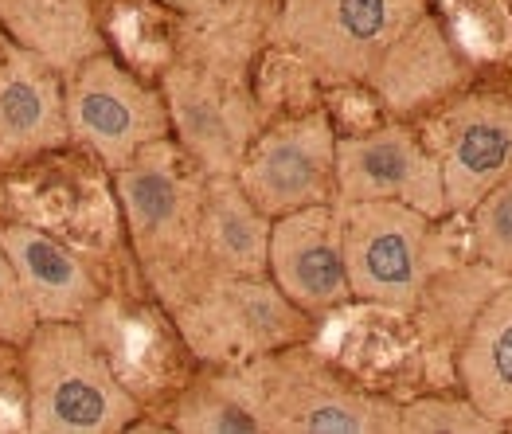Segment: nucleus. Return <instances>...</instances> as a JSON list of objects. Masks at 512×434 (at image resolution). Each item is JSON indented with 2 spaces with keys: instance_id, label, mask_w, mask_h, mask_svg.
<instances>
[{
  "instance_id": "nucleus-20",
  "label": "nucleus",
  "mask_w": 512,
  "mask_h": 434,
  "mask_svg": "<svg viewBox=\"0 0 512 434\" xmlns=\"http://www.w3.org/2000/svg\"><path fill=\"white\" fill-rule=\"evenodd\" d=\"M473 251L489 270L512 278V169L473 204Z\"/></svg>"
},
{
  "instance_id": "nucleus-3",
  "label": "nucleus",
  "mask_w": 512,
  "mask_h": 434,
  "mask_svg": "<svg viewBox=\"0 0 512 434\" xmlns=\"http://www.w3.org/2000/svg\"><path fill=\"white\" fill-rule=\"evenodd\" d=\"M270 434H403V403L360 391L305 345L239 368Z\"/></svg>"
},
{
  "instance_id": "nucleus-12",
  "label": "nucleus",
  "mask_w": 512,
  "mask_h": 434,
  "mask_svg": "<svg viewBox=\"0 0 512 434\" xmlns=\"http://www.w3.org/2000/svg\"><path fill=\"white\" fill-rule=\"evenodd\" d=\"M270 278L305 313H325L352 298L344 262V223L337 204L301 208L274 219Z\"/></svg>"
},
{
  "instance_id": "nucleus-6",
  "label": "nucleus",
  "mask_w": 512,
  "mask_h": 434,
  "mask_svg": "<svg viewBox=\"0 0 512 434\" xmlns=\"http://www.w3.org/2000/svg\"><path fill=\"white\" fill-rule=\"evenodd\" d=\"M184 345L200 360L243 368L258 356L305 345L313 313L294 305L270 274L262 278H212L180 305H172Z\"/></svg>"
},
{
  "instance_id": "nucleus-13",
  "label": "nucleus",
  "mask_w": 512,
  "mask_h": 434,
  "mask_svg": "<svg viewBox=\"0 0 512 434\" xmlns=\"http://www.w3.org/2000/svg\"><path fill=\"white\" fill-rule=\"evenodd\" d=\"M71 141L67 87L59 71L28 47H12L0 63V165L32 161Z\"/></svg>"
},
{
  "instance_id": "nucleus-7",
  "label": "nucleus",
  "mask_w": 512,
  "mask_h": 434,
  "mask_svg": "<svg viewBox=\"0 0 512 434\" xmlns=\"http://www.w3.org/2000/svg\"><path fill=\"white\" fill-rule=\"evenodd\" d=\"M67 122L71 141L86 145L110 173L172 133L165 94H153L102 51L67 71Z\"/></svg>"
},
{
  "instance_id": "nucleus-19",
  "label": "nucleus",
  "mask_w": 512,
  "mask_h": 434,
  "mask_svg": "<svg viewBox=\"0 0 512 434\" xmlns=\"http://www.w3.org/2000/svg\"><path fill=\"white\" fill-rule=\"evenodd\" d=\"M172 431L180 434H270L255 395L243 384L239 368L204 376L180 395Z\"/></svg>"
},
{
  "instance_id": "nucleus-23",
  "label": "nucleus",
  "mask_w": 512,
  "mask_h": 434,
  "mask_svg": "<svg viewBox=\"0 0 512 434\" xmlns=\"http://www.w3.org/2000/svg\"><path fill=\"white\" fill-rule=\"evenodd\" d=\"M161 4H169V8L184 12V16H204V12H212L219 0H161Z\"/></svg>"
},
{
  "instance_id": "nucleus-14",
  "label": "nucleus",
  "mask_w": 512,
  "mask_h": 434,
  "mask_svg": "<svg viewBox=\"0 0 512 434\" xmlns=\"http://www.w3.org/2000/svg\"><path fill=\"white\" fill-rule=\"evenodd\" d=\"M0 243L24 286L36 321H83L98 305V282L86 262L59 243L51 231L32 223H4Z\"/></svg>"
},
{
  "instance_id": "nucleus-4",
  "label": "nucleus",
  "mask_w": 512,
  "mask_h": 434,
  "mask_svg": "<svg viewBox=\"0 0 512 434\" xmlns=\"http://www.w3.org/2000/svg\"><path fill=\"white\" fill-rule=\"evenodd\" d=\"M352 298L411 313L446 270L438 219L403 200H337Z\"/></svg>"
},
{
  "instance_id": "nucleus-5",
  "label": "nucleus",
  "mask_w": 512,
  "mask_h": 434,
  "mask_svg": "<svg viewBox=\"0 0 512 434\" xmlns=\"http://www.w3.org/2000/svg\"><path fill=\"white\" fill-rule=\"evenodd\" d=\"M427 16V0H282L274 40L321 83H372L387 55Z\"/></svg>"
},
{
  "instance_id": "nucleus-9",
  "label": "nucleus",
  "mask_w": 512,
  "mask_h": 434,
  "mask_svg": "<svg viewBox=\"0 0 512 434\" xmlns=\"http://www.w3.org/2000/svg\"><path fill=\"white\" fill-rule=\"evenodd\" d=\"M337 141L325 114H301L258 133L235 176L270 219L337 204Z\"/></svg>"
},
{
  "instance_id": "nucleus-16",
  "label": "nucleus",
  "mask_w": 512,
  "mask_h": 434,
  "mask_svg": "<svg viewBox=\"0 0 512 434\" xmlns=\"http://www.w3.org/2000/svg\"><path fill=\"white\" fill-rule=\"evenodd\" d=\"M454 372L481 415L512 427V278L497 282L477 305L458 341Z\"/></svg>"
},
{
  "instance_id": "nucleus-2",
  "label": "nucleus",
  "mask_w": 512,
  "mask_h": 434,
  "mask_svg": "<svg viewBox=\"0 0 512 434\" xmlns=\"http://www.w3.org/2000/svg\"><path fill=\"white\" fill-rule=\"evenodd\" d=\"M24 384L32 434H118L141 415L79 321H40L24 345Z\"/></svg>"
},
{
  "instance_id": "nucleus-15",
  "label": "nucleus",
  "mask_w": 512,
  "mask_h": 434,
  "mask_svg": "<svg viewBox=\"0 0 512 434\" xmlns=\"http://www.w3.org/2000/svg\"><path fill=\"white\" fill-rule=\"evenodd\" d=\"M274 219L243 192L239 176H208L200 216V259L212 278H262L270 274Z\"/></svg>"
},
{
  "instance_id": "nucleus-11",
  "label": "nucleus",
  "mask_w": 512,
  "mask_h": 434,
  "mask_svg": "<svg viewBox=\"0 0 512 434\" xmlns=\"http://www.w3.org/2000/svg\"><path fill=\"white\" fill-rule=\"evenodd\" d=\"M337 200H403L427 216H450L442 165L403 126L337 141Z\"/></svg>"
},
{
  "instance_id": "nucleus-21",
  "label": "nucleus",
  "mask_w": 512,
  "mask_h": 434,
  "mask_svg": "<svg viewBox=\"0 0 512 434\" xmlns=\"http://www.w3.org/2000/svg\"><path fill=\"white\" fill-rule=\"evenodd\" d=\"M470 399H411L403 403V434H501Z\"/></svg>"
},
{
  "instance_id": "nucleus-17",
  "label": "nucleus",
  "mask_w": 512,
  "mask_h": 434,
  "mask_svg": "<svg viewBox=\"0 0 512 434\" xmlns=\"http://www.w3.org/2000/svg\"><path fill=\"white\" fill-rule=\"evenodd\" d=\"M0 20L16 44L36 51L55 71H75L102 51L86 0H0Z\"/></svg>"
},
{
  "instance_id": "nucleus-8",
  "label": "nucleus",
  "mask_w": 512,
  "mask_h": 434,
  "mask_svg": "<svg viewBox=\"0 0 512 434\" xmlns=\"http://www.w3.org/2000/svg\"><path fill=\"white\" fill-rule=\"evenodd\" d=\"M172 133L184 157L204 176H235L247 149L262 133L255 94L227 71L176 63L161 79Z\"/></svg>"
},
{
  "instance_id": "nucleus-18",
  "label": "nucleus",
  "mask_w": 512,
  "mask_h": 434,
  "mask_svg": "<svg viewBox=\"0 0 512 434\" xmlns=\"http://www.w3.org/2000/svg\"><path fill=\"white\" fill-rule=\"evenodd\" d=\"M458 79H462V63L454 47L446 44L442 28L427 16L387 55L384 67L372 75V87L380 90L391 110H411L442 98Z\"/></svg>"
},
{
  "instance_id": "nucleus-1",
  "label": "nucleus",
  "mask_w": 512,
  "mask_h": 434,
  "mask_svg": "<svg viewBox=\"0 0 512 434\" xmlns=\"http://www.w3.org/2000/svg\"><path fill=\"white\" fill-rule=\"evenodd\" d=\"M208 176H192L180 165V149L165 141L141 149L114 173L118 208L126 216V235L145 278L165 302H184L196 290L200 259V216H204ZM208 282V274H204Z\"/></svg>"
},
{
  "instance_id": "nucleus-22",
  "label": "nucleus",
  "mask_w": 512,
  "mask_h": 434,
  "mask_svg": "<svg viewBox=\"0 0 512 434\" xmlns=\"http://www.w3.org/2000/svg\"><path fill=\"white\" fill-rule=\"evenodd\" d=\"M40 329L32 305L24 298V286L8 262V251L0 243V345H16L24 348L32 341V333Z\"/></svg>"
},
{
  "instance_id": "nucleus-10",
  "label": "nucleus",
  "mask_w": 512,
  "mask_h": 434,
  "mask_svg": "<svg viewBox=\"0 0 512 434\" xmlns=\"http://www.w3.org/2000/svg\"><path fill=\"white\" fill-rule=\"evenodd\" d=\"M430 153L442 165L450 216L473 212L512 169V94H466L450 102L430 130Z\"/></svg>"
},
{
  "instance_id": "nucleus-24",
  "label": "nucleus",
  "mask_w": 512,
  "mask_h": 434,
  "mask_svg": "<svg viewBox=\"0 0 512 434\" xmlns=\"http://www.w3.org/2000/svg\"><path fill=\"white\" fill-rule=\"evenodd\" d=\"M0 208H4V188H0Z\"/></svg>"
}]
</instances>
